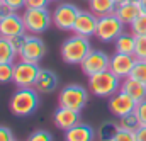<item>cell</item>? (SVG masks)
<instances>
[{"label":"cell","mask_w":146,"mask_h":141,"mask_svg":"<svg viewBox=\"0 0 146 141\" xmlns=\"http://www.w3.org/2000/svg\"><path fill=\"white\" fill-rule=\"evenodd\" d=\"M10 112L17 117H26L36 112L39 107V92L34 87H24V88H17V92L12 95L10 102Z\"/></svg>","instance_id":"1"},{"label":"cell","mask_w":146,"mask_h":141,"mask_svg":"<svg viewBox=\"0 0 146 141\" xmlns=\"http://www.w3.org/2000/svg\"><path fill=\"white\" fill-rule=\"evenodd\" d=\"M88 90L95 97L109 99L115 92L121 90V78L115 76L110 70L95 73V75L88 76Z\"/></svg>","instance_id":"2"},{"label":"cell","mask_w":146,"mask_h":141,"mask_svg":"<svg viewBox=\"0 0 146 141\" xmlns=\"http://www.w3.org/2000/svg\"><path fill=\"white\" fill-rule=\"evenodd\" d=\"M90 51H92V46H90L88 37L73 34L61 46V58L68 65H80Z\"/></svg>","instance_id":"3"},{"label":"cell","mask_w":146,"mask_h":141,"mask_svg":"<svg viewBox=\"0 0 146 141\" xmlns=\"http://www.w3.org/2000/svg\"><path fill=\"white\" fill-rule=\"evenodd\" d=\"M58 102H60L61 107H68V109L82 112L87 106V102H88V90L85 87L78 85V83L66 85V87L61 88Z\"/></svg>","instance_id":"4"},{"label":"cell","mask_w":146,"mask_h":141,"mask_svg":"<svg viewBox=\"0 0 146 141\" xmlns=\"http://www.w3.org/2000/svg\"><path fill=\"white\" fill-rule=\"evenodd\" d=\"M22 21H24L26 33L41 34V33H46V29L53 24V14H49L46 7L26 9V12L22 14Z\"/></svg>","instance_id":"5"},{"label":"cell","mask_w":146,"mask_h":141,"mask_svg":"<svg viewBox=\"0 0 146 141\" xmlns=\"http://www.w3.org/2000/svg\"><path fill=\"white\" fill-rule=\"evenodd\" d=\"M124 26H126V24H124L115 14L99 17L95 36H97V39H99L100 43H114L119 36L124 33Z\"/></svg>","instance_id":"6"},{"label":"cell","mask_w":146,"mask_h":141,"mask_svg":"<svg viewBox=\"0 0 146 141\" xmlns=\"http://www.w3.org/2000/svg\"><path fill=\"white\" fill-rule=\"evenodd\" d=\"M39 63H31V61H19L14 65V83L19 87V88H24V87H34L37 80V75H39Z\"/></svg>","instance_id":"7"},{"label":"cell","mask_w":146,"mask_h":141,"mask_svg":"<svg viewBox=\"0 0 146 141\" xmlns=\"http://www.w3.org/2000/svg\"><path fill=\"white\" fill-rule=\"evenodd\" d=\"M80 9L73 3H61L53 12V24L60 31H73Z\"/></svg>","instance_id":"8"},{"label":"cell","mask_w":146,"mask_h":141,"mask_svg":"<svg viewBox=\"0 0 146 141\" xmlns=\"http://www.w3.org/2000/svg\"><path fill=\"white\" fill-rule=\"evenodd\" d=\"M82 71L87 75V76H92L95 73H100V71L109 70L110 67V58L104 53V51H99V49H92L85 60L80 63Z\"/></svg>","instance_id":"9"},{"label":"cell","mask_w":146,"mask_h":141,"mask_svg":"<svg viewBox=\"0 0 146 141\" xmlns=\"http://www.w3.org/2000/svg\"><path fill=\"white\" fill-rule=\"evenodd\" d=\"M46 55V44L37 34H29L27 41L19 53V58L22 61H31V63H39Z\"/></svg>","instance_id":"10"},{"label":"cell","mask_w":146,"mask_h":141,"mask_svg":"<svg viewBox=\"0 0 146 141\" xmlns=\"http://www.w3.org/2000/svg\"><path fill=\"white\" fill-rule=\"evenodd\" d=\"M136 104H138V102H136L129 94H126L124 90H119V92H115L112 97H109V109L115 117H122V116H126V114L134 112Z\"/></svg>","instance_id":"11"},{"label":"cell","mask_w":146,"mask_h":141,"mask_svg":"<svg viewBox=\"0 0 146 141\" xmlns=\"http://www.w3.org/2000/svg\"><path fill=\"white\" fill-rule=\"evenodd\" d=\"M136 61H138V58L134 55H126V53H117L115 51V55L110 58L109 70L115 76H119L121 80H124V78H127L131 75L133 67L136 65Z\"/></svg>","instance_id":"12"},{"label":"cell","mask_w":146,"mask_h":141,"mask_svg":"<svg viewBox=\"0 0 146 141\" xmlns=\"http://www.w3.org/2000/svg\"><path fill=\"white\" fill-rule=\"evenodd\" d=\"M97 22H99V17L90 9L88 10H80L78 12V17L75 21V26H73V33L75 34H80V36H85V37L95 36Z\"/></svg>","instance_id":"13"},{"label":"cell","mask_w":146,"mask_h":141,"mask_svg":"<svg viewBox=\"0 0 146 141\" xmlns=\"http://www.w3.org/2000/svg\"><path fill=\"white\" fill-rule=\"evenodd\" d=\"M22 33H26V27H24L22 15H19L17 12H14L9 17L0 19V36L12 37V36L22 34Z\"/></svg>","instance_id":"14"},{"label":"cell","mask_w":146,"mask_h":141,"mask_svg":"<svg viewBox=\"0 0 146 141\" xmlns=\"http://www.w3.org/2000/svg\"><path fill=\"white\" fill-rule=\"evenodd\" d=\"M80 122V112L78 110H73L68 107H58L56 112H54V124L56 128L63 129V131H68L70 128L76 126Z\"/></svg>","instance_id":"15"},{"label":"cell","mask_w":146,"mask_h":141,"mask_svg":"<svg viewBox=\"0 0 146 141\" xmlns=\"http://www.w3.org/2000/svg\"><path fill=\"white\" fill-rule=\"evenodd\" d=\"M124 24H133L143 12H141V7H139V2H133V0H127L121 5H117L115 12H114Z\"/></svg>","instance_id":"16"},{"label":"cell","mask_w":146,"mask_h":141,"mask_svg":"<svg viewBox=\"0 0 146 141\" xmlns=\"http://www.w3.org/2000/svg\"><path fill=\"white\" fill-rule=\"evenodd\" d=\"M58 87V76L56 73L51 70H46V68H41L39 75H37V80L34 83V88H36L39 94H51L54 92Z\"/></svg>","instance_id":"17"},{"label":"cell","mask_w":146,"mask_h":141,"mask_svg":"<svg viewBox=\"0 0 146 141\" xmlns=\"http://www.w3.org/2000/svg\"><path fill=\"white\" fill-rule=\"evenodd\" d=\"M95 140V131L92 126L78 122L76 126L65 131V141H94Z\"/></svg>","instance_id":"18"},{"label":"cell","mask_w":146,"mask_h":141,"mask_svg":"<svg viewBox=\"0 0 146 141\" xmlns=\"http://www.w3.org/2000/svg\"><path fill=\"white\" fill-rule=\"evenodd\" d=\"M121 90L129 94L136 102L146 99V83H141V82H138V80H134L131 76H127V78H124L121 82Z\"/></svg>","instance_id":"19"},{"label":"cell","mask_w":146,"mask_h":141,"mask_svg":"<svg viewBox=\"0 0 146 141\" xmlns=\"http://www.w3.org/2000/svg\"><path fill=\"white\" fill-rule=\"evenodd\" d=\"M114 46H115V51L117 53H126V55H134V46H136V36L133 34L131 31L129 33H122L115 41H114Z\"/></svg>","instance_id":"20"},{"label":"cell","mask_w":146,"mask_h":141,"mask_svg":"<svg viewBox=\"0 0 146 141\" xmlns=\"http://www.w3.org/2000/svg\"><path fill=\"white\" fill-rule=\"evenodd\" d=\"M88 9L97 15V17H104L110 15L115 12L117 5L114 0H88Z\"/></svg>","instance_id":"21"},{"label":"cell","mask_w":146,"mask_h":141,"mask_svg":"<svg viewBox=\"0 0 146 141\" xmlns=\"http://www.w3.org/2000/svg\"><path fill=\"white\" fill-rule=\"evenodd\" d=\"M17 51L14 49L9 37L0 36V63H14Z\"/></svg>","instance_id":"22"},{"label":"cell","mask_w":146,"mask_h":141,"mask_svg":"<svg viewBox=\"0 0 146 141\" xmlns=\"http://www.w3.org/2000/svg\"><path fill=\"white\" fill-rule=\"evenodd\" d=\"M117 124H119V129L131 131V133H136V131H138V128L141 126V122H139V119H138L136 112H131V114H126V116L119 117Z\"/></svg>","instance_id":"23"},{"label":"cell","mask_w":146,"mask_h":141,"mask_svg":"<svg viewBox=\"0 0 146 141\" xmlns=\"http://www.w3.org/2000/svg\"><path fill=\"white\" fill-rule=\"evenodd\" d=\"M119 131V124L114 121H104L100 129H99V138L100 141H112V138L117 134Z\"/></svg>","instance_id":"24"},{"label":"cell","mask_w":146,"mask_h":141,"mask_svg":"<svg viewBox=\"0 0 146 141\" xmlns=\"http://www.w3.org/2000/svg\"><path fill=\"white\" fill-rule=\"evenodd\" d=\"M129 76L141 82V83H146V60H138L136 65L133 67V71Z\"/></svg>","instance_id":"25"},{"label":"cell","mask_w":146,"mask_h":141,"mask_svg":"<svg viewBox=\"0 0 146 141\" xmlns=\"http://www.w3.org/2000/svg\"><path fill=\"white\" fill-rule=\"evenodd\" d=\"M14 80V63H0V83H9Z\"/></svg>","instance_id":"26"},{"label":"cell","mask_w":146,"mask_h":141,"mask_svg":"<svg viewBox=\"0 0 146 141\" xmlns=\"http://www.w3.org/2000/svg\"><path fill=\"white\" fill-rule=\"evenodd\" d=\"M131 33L134 36H143L146 34V14H141L131 26Z\"/></svg>","instance_id":"27"},{"label":"cell","mask_w":146,"mask_h":141,"mask_svg":"<svg viewBox=\"0 0 146 141\" xmlns=\"http://www.w3.org/2000/svg\"><path fill=\"white\" fill-rule=\"evenodd\" d=\"M134 56H136L138 60H146V34H143V36H136Z\"/></svg>","instance_id":"28"},{"label":"cell","mask_w":146,"mask_h":141,"mask_svg":"<svg viewBox=\"0 0 146 141\" xmlns=\"http://www.w3.org/2000/svg\"><path fill=\"white\" fill-rule=\"evenodd\" d=\"M27 36H29V34L22 33V34H17V36L9 37V39H10V43H12V46H14V49L17 51V55L22 51V48H24V44H26V41H27Z\"/></svg>","instance_id":"29"},{"label":"cell","mask_w":146,"mask_h":141,"mask_svg":"<svg viewBox=\"0 0 146 141\" xmlns=\"http://www.w3.org/2000/svg\"><path fill=\"white\" fill-rule=\"evenodd\" d=\"M27 141H53V134L46 129H37L27 138Z\"/></svg>","instance_id":"30"},{"label":"cell","mask_w":146,"mask_h":141,"mask_svg":"<svg viewBox=\"0 0 146 141\" xmlns=\"http://www.w3.org/2000/svg\"><path fill=\"white\" fill-rule=\"evenodd\" d=\"M134 112H136V116H138V119H139L141 126H146V99H145V100H139V102L136 104Z\"/></svg>","instance_id":"31"},{"label":"cell","mask_w":146,"mask_h":141,"mask_svg":"<svg viewBox=\"0 0 146 141\" xmlns=\"http://www.w3.org/2000/svg\"><path fill=\"white\" fill-rule=\"evenodd\" d=\"M112 141H136V134L131 133V131H124V129H119L117 134L112 138Z\"/></svg>","instance_id":"32"},{"label":"cell","mask_w":146,"mask_h":141,"mask_svg":"<svg viewBox=\"0 0 146 141\" xmlns=\"http://www.w3.org/2000/svg\"><path fill=\"white\" fill-rule=\"evenodd\" d=\"M0 141H15L14 133L7 126H0Z\"/></svg>","instance_id":"33"},{"label":"cell","mask_w":146,"mask_h":141,"mask_svg":"<svg viewBox=\"0 0 146 141\" xmlns=\"http://www.w3.org/2000/svg\"><path fill=\"white\" fill-rule=\"evenodd\" d=\"M14 12H17V10H14L9 3H5L3 0H0V19H3V17H9V15H12Z\"/></svg>","instance_id":"34"},{"label":"cell","mask_w":146,"mask_h":141,"mask_svg":"<svg viewBox=\"0 0 146 141\" xmlns=\"http://www.w3.org/2000/svg\"><path fill=\"white\" fill-rule=\"evenodd\" d=\"M51 0H26V9H42Z\"/></svg>","instance_id":"35"},{"label":"cell","mask_w":146,"mask_h":141,"mask_svg":"<svg viewBox=\"0 0 146 141\" xmlns=\"http://www.w3.org/2000/svg\"><path fill=\"white\" fill-rule=\"evenodd\" d=\"M5 3H9L14 10H19L22 7H26V0H3Z\"/></svg>","instance_id":"36"},{"label":"cell","mask_w":146,"mask_h":141,"mask_svg":"<svg viewBox=\"0 0 146 141\" xmlns=\"http://www.w3.org/2000/svg\"><path fill=\"white\" fill-rule=\"evenodd\" d=\"M134 134H136V141H146V126H139Z\"/></svg>","instance_id":"37"},{"label":"cell","mask_w":146,"mask_h":141,"mask_svg":"<svg viewBox=\"0 0 146 141\" xmlns=\"http://www.w3.org/2000/svg\"><path fill=\"white\" fill-rule=\"evenodd\" d=\"M139 7H141V12L146 14V0H139Z\"/></svg>","instance_id":"38"},{"label":"cell","mask_w":146,"mask_h":141,"mask_svg":"<svg viewBox=\"0 0 146 141\" xmlns=\"http://www.w3.org/2000/svg\"><path fill=\"white\" fill-rule=\"evenodd\" d=\"M115 2V5H121V3H124V2H127V0H114Z\"/></svg>","instance_id":"39"},{"label":"cell","mask_w":146,"mask_h":141,"mask_svg":"<svg viewBox=\"0 0 146 141\" xmlns=\"http://www.w3.org/2000/svg\"><path fill=\"white\" fill-rule=\"evenodd\" d=\"M87 2H88V0H87Z\"/></svg>","instance_id":"40"}]
</instances>
